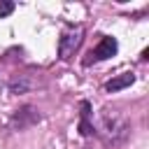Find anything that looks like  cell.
<instances>
[{"label": "cell", "mask_w": 149, "mask_h": 149, "mask_svg": "<svg viewBox=\"0 0 149 149\" xmlns=\"http://www.w3.org/2000/svg\"><path fill=\"white\" fill-rule=\"evenodd\" d=\"M12 12H14V2H5L2 0L0 2V16H9Z\"/></svg>", "instance_id": "5b68a950"}, {"label": "cell", "mask_w": 149, "mask_h": 149, "mask_svg": "<svg viewBox=\"0 0 149 149\" xmlns=\"http://www.w3.org/2000/svg\"><path fill=\"white\" fill-rule=\"evenodd\" d=\"M133 81H135V77H133L130 72H123V74H119V77L109 79V81L105 84V91H109V93H116V91H121V88L130 86Z\"/></svg>", "instance_id": "3957f363"}, {"label": "cell", "mask_w": 149, "mask_h": 149, "mask_svg": "<svg viewBox=\"0 0 149 149\" xmlns=\"http://www.w3.org/2000/svg\"><path fill=\"white\" fill-rule=\"evenodd\" d=\"M116 49H119V44H116L114 37H102V40L98 42V47L88 54V58L84 61V65H91V63H95V61H105V58L114 56Z\"/></svg>", "instance_id": "6da1fadb"}, {"label": "cell", "mask_w": 149, "mask_h": 149, "mask_svg": "<svg viewBox=\"0 0 149 149\" xmlns=\"http://www.w3.org/2000/svg\"><path fill=\"white\" fill-rule=\"evenodd\" d=\"M79 42H81V28L79 26L72 28L70 33H63L61 40H58V54H61V58H70L74 54V49L79 47Z\"/></svg>", "instance_id": "7a4b0ae2"}, {"label": "cell", "mask_w": 149, "mask_h": 149, "mask_svg": "<svg viewBox=\"0 0 149 149\" xmlns=\"http://www.w3.org/2000/svg\"><path fill=\"white\" fill-rule=\"evenodd\" d=\"M88 112H91V105L84 100V102H81V123H79L81 135H91V133H93V126L88 123Z\"/></svg>", "instance_id": "277c9868"}]
</instances>
